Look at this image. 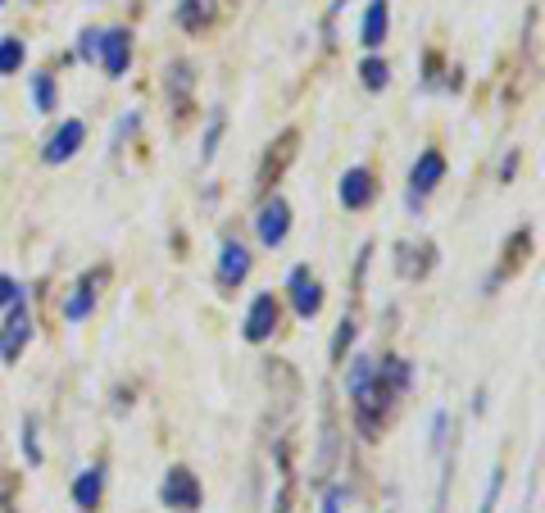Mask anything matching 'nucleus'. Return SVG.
<instances>
[{
  "label": "nucleus",
  "instance_id": "nucleus-24",
  "mask_svg": "<svg viewBox=\"0 0 545 513\" xmlns=\"http://www.w3.org/2000/svg\"><path fill=\"white\" fill-rule=\"evenodd\" d=\"M78 60H87V64L100 60V32H96V28H87V32L78 37Z\"/></svg>",
  "mask_w": 545,
  "mask_h": 513
},
{
  "label": "nucleus",
  "instance_id": "nucleus-16",
  "mask_svg": "<svg viewBox=\"0 0 545 513\" xmlns=\"http://www.w3.org/2000/svg\"><path fill=\"white\" fill-rule=\"evenodd\" d=\"M105 282V273H96V277H82L78 282V291L69 296V305H64V318L69 323H82V318L91 314V305H96V287Z\"/></svg>",
  "mask_w": 545,
  "mask_h": 513
},
{
  "label": "nucleus",
  "instance_id": "nucleus-19",
  "mask_svg": "<svg viewBox=\"0 0 545 513\" xmlns=\"http://www.w3.org/2000/svg\"><path fill=\"white\" fill-rule=\"evenodd\" d=\"M359 82H364L368 91H382L391 82V64L387 60H377V55H368L364 64H359Z\"/></svg>",
  "mask_w": 545,
  "mask_h": 513
},
{
  "label": "nucleus",
  "instance_id": "nucleus-18",
  "mask_svg": "<svg viewBox=\"0 0 545 513\" xmlns=\"http://www.w3.org/2000/svg\"><path fill=\"white\" fill-rule=\"evenodd\" d=\"M32 100H37V114H55L60 91H55V78H50V73H37V78H32Z\"/></svg>",
  "mask_w": 545,
  "mask_h": 513
},
{
  "label": "nucleus",
  "instance_id": "nucleus-9",
  "mask_svg": "<svg viewBox=\"0 0 545 513\" xmlns=\"http://www.w3.org/2000/svg\"><path fill=\"white\" fill-rule=\"evenodd\" d=\"M296 141H300V132L287 128V132L278 137V146H273V150L264 155V164H259V191H264V196H268V187H273V182H278L282 173H287L291 159H296V150H300Z\"/></svg>",
  "mask_w": 545,
  "mask_h": 513
},
{
  "label": "nucleus",
  "instance_id": "nucleus-17",
  "mask_svg": "<svg viewBox=\"0 0 545 513\" xmlns=\"http://www.w3.org/2000/svg\"><path fill=\"white\" fill-rule=\"evenodd\" d=\"M191 82H196V73H191V64H173L169 73H164V91H169V100L178 109H187V91Z\"/></svg>",
  "mask_w": 545,
  "mask_h": 513
},
{
  "label": "nucleus",
  "instance_id": "nucleus-29",
  "mask_svg": "<svg viewBox=\"0 0 545 513\" xmlns=\"http://www.w3.org/2000/svg\"><path fill=\"white\" fill-rule=\"evenodd\" d=\"M514 168H518V150H509V155H505V168H500V173H505V182L514 178Z\"/></svg>",
  "mask_w": 545,
  "mask_h": 513
},
{
  "label": "nucleus",
  "instance_id": "nucleus-26",
  "mask_svg": "<svg viewBox=\"0 0 545 513\" xmlns=\"http://www.w3.org/2000/svg\"><path fill=\"white\" fill-rule=\"evenodd\" d=\"M23 454H28V464H32V468L41 464V445H37V423H32V418H28V423H23Z\"/></svg>",
  "mask_w": 545,
  "mask_h": 513
},
{
  "label": "nucleus",
  "instance_id": "nucleus-6",
  "mask_svg": "<svg viewBox=\"0 0 545 513\" xmlns=\"http://www.w3.org/2000/svg\"><path fill=\"white\" fill-rule=\"evenodd\" d=\"M287 291H291V309H296V318H314L318 309H323V287H318V277L309 273L305 264L291 268Z\"/></svg>",
  "mask_w": 545,
  "mask_h": 513
},
{
  "label": "nucleus",
  "instance_id": "nucleus-20",
  "mask_svg": "<svg viewBox=\"0 0 545 513\" xmlns=\"http://www.w3.org/2000/svg\"><path fill=\"white\" fill-rule=\"evenodd\" d=\"M23 60H28V46H23L19 37H5V41H0V73H5V78H10V73H19Z\"/></svg>",
  "mask_w": 545,
  "mask_h": 513
},
{
  "label": "nucleus",
  "instance_id": "nucleus-4",
  "mask_svg": "<svg viewBox=\"0 0 545 513\" xmlns=\"http://www.w3.org/2000/svg\"><path fill=\"white\" fill-rule=\"evenodd\" d=\"M255 232H259V241H264L268 250L282 246L287 232H291V205H287V200H282V196H264L259 218H255Z\"/></svg>",
  "mask_w": 545,
  "mask_h": 513
},
{
  "label": "nucleus",
  "instance_id": "nucleus-10",
  "mask_svg": "<svg viewBox=\"0 0 545 513\" xmlns=\"http://www.w3.org/2000/svg\"><path fill=\"white\" fill-rule=\"evenodd\" d=\"M87 146V123L82 119H69V123H60V132L46 141V150H41V159L46 164H69L78 150Z\"/></svg>",
  "mask_w": 545,
  "mask_h": 513
},
{
  "label": "nucleus",
  "instance_id": "nucleus-22",
  "mask_svg": "<svg viewBox=\"0 0 545 513\" xmlns=\"http://www.w3.org/2000/svg\"><path fill=\"white\" fill-rule=\"evenodd\" d=\"M500 486H505V468H491V482H486L482 509H477V513H496V504H500Z\"/></svg>",
  "mask_w": 545,
  "mask_h": 513
},
{
  "label": "nucleus",
  "instance_id": "nucleus-8",
  "mask_svg": "<svg viewBox=\"0 0 545 513\" xmlns=\"http://www.w3.org/2000/svg\"><path fill=\"white\" fill-rule=\"evenodd\" d=\"M246 277H250V250L241 246V241L228 237L223 246H218V287H223V291H237Z\"/></svg>",
  "mask_w": 545,
  "mask_h": 513
},
{
  "label": "nucleus",
  "instance_id": "nucleus-23",
  "mask_svg": "<svg viewBox=\"0 0 545 513\" xmlns=\"http://www.w3.org/2000/svg\"><path fill=\"white\" fill-rule=\"evenodd\" d=\"M355 341V318H341V327H337V341H332V359H346V346Z\"/></svg>",
  "mask_w": 545,
  "mask_h": 513
},
{
  "label": "nucleus",
  "instance_id": "nucleus-3",
  "mask_svg": "<svg viewBox=\"0 0 545 513\" xmlns=\"http://www.w3.org/2000/svg\"><path fill=\"white\" fill-rule=\"evenodd\" d=\"M441 178H446V155H441V150H423V155L414 159V168H409V209L423 205V196L436 191Z\"/></svg>",
  "mask_w": 545,
  "mask_h": 513
},
{
  "label": "nucleus",
  "instance_id": "nucleus-13",
  "mask_svg": "<svg viewBox=\"0 0 545 513\" xmlns=\"http://www.w3.org/2000/svg\"><path fill=\"white\" fill-rule=\"evenodd\" d=\"M373 196H377V182H373V173H368L364 164H355V168L341 173V205L346 209H368L373 205Z\"/></svg>",
  "mask_w": 545,
  "mask_h": 513
},
{
  "label": "nucleus",
  "instance_id": "nucleus-30",
  "mask_svg": "<svg viewBox=\"0 0 545 513\" xmlns=\"http://www.w3.org/2000/svg\"><path fill=\"white\" fill-rule=\"evenodd\" d=\"M346 5H350V0H332V14H341V10H346Z\"/></svg>",
  "mask_w": 545,
  "mask_h": 513
},
{
  "label": "nucleus",
  "instance_id": "nucleus-28",
  "mask_svg": "<svg viewBox=\"0 0 545 513\" xmlns=\"http://www.w3.org/2000/svg\"><path fill=\"white\" fill-rule=\"evenodd\" d=\"M23 296V287H19V282H14V277H5V273H0V309H10L14 305V300H19Z\"/></svg>",
  "mask_w": 545,
  "mask_h": 513
},
{
  "label": "nucleus",
  "instance_id": "nucleus-15",
  "mask_svg": "<svg viewBox=\"0 0 545 513\" xmlns=\"http://www.w3.org/2000/svg\"><path fill=\"white\" fill-rule=\"evenodd\" d=\"M100 491H105V468H82L78 473V482H73V504H78V509H96L100 504Z\"/></svg>",
  "mask_w": 545,
  "mask_h": 513
},
{
  "label": "nucleus",
  "instance_id": "nucleus-25",
  "mask_svg": "<svg viewBox=\"0 0 545 513\" xmlns=\"http://www.w3.org/2000/svg\"><path fill=\"white\" fill-rule=\"evenodd\" d=\"M450 473H455V454L446 459V468H441V482H436V504L432 513H446V495H450Z\"/></svg>",
  "mask_w": 545,
  "mask_h": 513
},
{
  "label": "nucleus",
  "instance_id": "nucleus-1",
  "mask_svg": "<svg viewBox=\"0 0 545 513\" xmlns=\"http://www.w3.org/2000/svg\"><path fill=\"white\" fill-rule=\"evenodd\" d=\"M159 500H164V509L173 513H200V504H205V491H200V477L191 473V468H169L164 473V482H159Z\"/></svg>",
  "mask_w": 545,
  "mask_h": 513
},
{
  "label": "nucleus",
  "instance_id": "nucleus-11",
  "mask_svg": "<svg viewBox=\"0 0 545 513\" xmlns=\"http://www.w3.org/2000/svg\"><path fill=\"white\" fill-rule=\"evenodd\" d=\"M432 268H436V246L432 241H400L396 273L405 277V282H418V277H427Z\"/></svg>",
  "mask_w": 545,
  "mask_h": 513
},
{
  "label": "nucleus",
  "instance_id": "nucleus-31",
  "mask_svg": "<svg viewBox=\"0 0 545 513\" xmlns=\"http://www.w3.org/2000/svg\"><path fill=\"white\" fill-rule=\"evenodd\" d=\"M0 5H5V0H0Z\"/></svg>",
  "mask_w": 545,
  "mask_h": 513
},
{
  "label": "nucleus",
  "instance_id": "nucleus-21",
  "mask_svg": "<svg viewBox=\"0 0 545 513\" xmlns=\"http://www.w3.org/2000/svg\"><path fill=\"white\" fill-rule=\"evenodd\" d=\"M223 128H228V114L223 109H209V128H205V146H200V159H214V150H218V141H223Z\"/></svg>",
  "mask_w": 545,
  "mask_h": 513
},
{
  "label": "nucleus",
  "instance_id": "nucleus-27",
  "mask_svg": "<svg viewBox=\"0 0 545 513\" xmlns=\"http://www.w3.org/2000/svg\"><path fill=\"white\" fill-rule=\"evenodd\" d=\"M341 504H346V486H327V491H323V504H318V513H341Z\"/></svg>",
  "mask_w": 545,
  "mask_h": 513
},
{
  "label": "nucleus",
  "instance_id": "nucleus-5",
  "mask_svg": "<svg viewBox=\"0 0 545 513\" xmlns=\"http://www.w3.org/2000/svg\"><path fill=\"white\" fill-rule=\"evenodd\" d=\"M278 318H282V309H278V300L268 296H255L250 300V309H246V323H241V336H246L250 346H259V341H268V336L278 332Z\"/></svg>",
  "mask_w": 545,
  "mask_h": 513
},
{
  "label": "nucleus",
  "instance_id": "nucleus-2",
  "mask_svg": "<svg viewBox=\"0 0 545 513\" xmlns=\"http://www.w3.org/2000/svg\"><path fill=\"white\" fill-rule=\"evenodd\" d=\"M32 341V314L28 305H23V296L10 305V318H5V327H0V359L5 364H19V355L28 350Z\"/></svg>",
  "mask_w": 545,
  "mask_h": 513
},
{
  "label": "nucleus",
  "instance_id": "nucleus-7",
  "mask_svg": "<svg viewBox=\"0 0 545 513\" xmlns=\"http://www.w3.org/2000/svg\"><path fill=\"white\" fill-rule=\"evenodd\" d=\"M527 255H532V232H527V227H518L514 237L505 241V259L496 264V273L486 277V291H500V287H505L509 277H514L518 268L527 264Z\"/></svg>",
  "mask_w": 545,
  "mask_h": 513
},
{
  "label": "nucleus",
  "instance_id": "nucleus-12",
  "mask_svg": "<svg viewBox=\"0 0 545 513\" xmlns=\"http://www.w3.org/2000/svg\"><path fill=\"white\" fill-rule=\"evenodd\" d=\"M132 60V32L128 28H109L100 32V64H105L109 78H123Z\"/></svg>",
  "mask_w": 545,
  "mask_h": 513
},
{
  "label": "nucleus",
  "instance_id": "nucleus-14",
  "mask_svg": "<svg viewBox=\"0 0 545 513\" xmlns=\"http://www.w3.org/2000/svg\"><path fill=\"white\" fill-rule=\"evenodd\" d=\"M387 28H391V0H373L364 10V23H359V41H364L368 50H377L387 41Z\"/></svg>",
  "mask_w": 545,
  "mask_h": 513
}]
</instances>
